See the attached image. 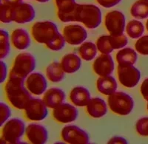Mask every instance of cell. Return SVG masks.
I'll list each match as a JSON object with an SVG mask.
<instances>
[{"label": "cell", "instance_id": "7", "mask_svg": "<svg viewBox=\"0 0 148 144\" xmlns=\"http://www.w3.org/2000/svg\"><path fill=\"white\" fill-rule=\"evenodd\" d=\"M104 26L110 35L123 34L126 29L125 14L119 10H112L104 17Z\"/></svg>", "mask_w": 148, "mask_h": 144}, {"label": "cell", "instance_id": "4", "mask_svg": "<svg viewBox=\"0 0 148 144\" xmlns=\"http://www.w3.org/2000/svg\"><path fill=\"white\" fill-rule=\"evenodd\" d=\"M108 104L112 112L121 116L130 114L134 107L133 98L124 92H115L108 96Z\"/></svg>", "mask_w": 148, "mask_h": 144}, {"label": "cell", "instance_id": "24", "mask_svg": "<svg viewBox=\"0 0 148 144\" xmlns=\"http://www.w3.org/2000/svg\"><path fill=\"white\" fill-rule=\"evenodd\" d=\"M138 55L132 48L125 47L120 50L116 55V61L119 66L133 65L136 62Z\"/></svg>", "mask_w": 148, "mask_h": 144}, {"label": "cell", "instance_id": "28", "mask_svg": "<svg viewBox=\"0 0 148 144\" xmlns=\"http://www.w3.org/2000/svg\"><path fill=\"white\" fill-rule=\"evenodd\" d=\"M145 32V27L140 21H130L126 26V33L131 39H136L141 37Z\"/></svg>", "mask_w": 148, "mask_h": 144}, {"label": "cell", "instance_id": "30", "mask_svg": "<svg viewBox=\"0 0 148 144\" xmlns=\"http://www.w3.org/2000/svg\"><path fill=\"white\" fill-rule=\"evenodd\" d=\"M96 47L98 51L101 54H110L114 50L110 42L109 35H104L100 36L96 41Z\"/></svg>", "mask_w": 148, "mask_h": 144}, {"label": "cell", "instance_id": "37", "mask_svg": "<svg viewBox=\"0 0 148 144\" xmlns=\"http://www.w3.org/2000/svg\"><path fill=\"white\" fill-rule=\"evenodd\" d=\"M121 1V0H96L99 5L105 8H110L114 7L116 5L120 3Z\"/></svg>", "mask_w": 148, "mask_h": 144}, {"label": "cell", "instance_id": "27", "mask_svg": "<svg viewBox=\"0 0 148 144\" xmlns=\"http://www.w3.org/2000/svg\"><path fill=\"white\" fill-rule=\"evenodd\" d=\"M132 16L138 19H145L148 17V0H138L130 8Z\"/></svg>", "mask_w": 148, "mask_h": 144}, {"label": "cell", "instance_id": "14", "mask_svg": "<svg viewBox=\"0 0 148 144\" xmlns=\"http://www.w3.org/2000/svg\"><path fill=\"white\" fill-rule=\"evenodd\" d=\"M25 86L30 93L35 96H40L46 92L47 82L42 74L32 72L26 78Z\"/></svg>", "mask_w": 148, "mask_h": 144}, {"label": "cell", "instance_id": "6", "mask_svg": "<svg viewBox=\"0 0 148 144\" xmlns=\"http://www.w3.org/2000/svg\"><path fill=\"white\" fill-rule=\"evenodd\" d=\"M59 33L56 25L50 21L37 22L31 27V35L34 40L45 45Z\"/></svg>", "mask_w": 148, "mask_h": 144}, {"label": "cell", "instance_id": "26", "mask_svg": "<svg viewBox=\"0 0 148 144\" xmlns=\"http://www.w3.org/2000/svg\"><path fill=\"white\" fill-rule=\"evenodd\" d=\"M98 49L96 44L91 42H83L79 49V53L81 59L89 61L95 59L97 54Z\"/></svg>", "mask_w": 148, "mask_h": 144}, {"label": "cell", "instance_id": "44", "mask_svg": "<svg viewBox=\"0 0 148 144\" xmlns=\"http://www.w3.org/2000/svg\"><path fill=\"white\" fill-rule=\"evenodd\" d=\"M147 111H148V101H147Z\"/></svg>", "mask_w": 148, "mask_h": 144}, {"label": "cell", "instance_id": "33", "mask_svg": "<svg viewBox=\"0 0 148 144\" xmlns=\"http://www.w3.org/2000/svg\"><path fill=\"white\" fill-rule=\"evenodd\" d=\"M0 21L2 23L9 24L13 22L12 19V5L8 4H1V14H0Z\"/></svg>", "mask_w": 148, "mask_h": 144}, {"label": "cell", "instance_id": "5", "mask_svg": "<svg viewBox=\"0 0 148 144\" xmlns=\"http://www.w3.org/2000/svg\"><path fill=\"white\" fill-rule=\"evenodd\" d=\"M25 124L18 118H12L2 125L1 141L6 143H18L25 133Z\"/></svg>", "mask_w": 148, "mask_h": 144}, {"label": "cell", "instance_id": "34", "mask_svg": "<svg viewBox=\"0 0 148 144\" xmlns=\"http://www.w3.org/2000/svg\"><path fill=\"white\" fill-rule=\"evenodd\" d=\"M135 49L138 53L148 55V35L140 37L135 43Z\"/></svg>", "mask_w": 148, "mask_h": 144}, {"label": "cell", "instance_id": "25", "mask_svg": "<svg viewBox=\"0 0 148 144\" xmlns=\"http://www.w3.org/2000/svg\"><path fill=\"white\" fill-rule=\"evenodd\" d=\"M65 73L61 63L58 61L53 62L46 68V76L51 82H61L65 78Z\"/></svg>", "mask_w": 148, "mask_h": 144}, {"label": "cell", "instance_id": "43", "mask_svg": "<svg viewBox=\"0 0 148 144\" xmlns=\"http://www.w3.org/2000/svg\"><path fill=\"white\" fill-rule=\"evenodd\" d=\"M146 29H147V30L148 31V19L147 20V22H146Z\"/></svg>", "mask_w": 148, "mask_h": 144}, {"label": "cell", "instance_id": "41", "mask_svg": "<svg viewBox=\"0 0 148 144\" xmlns=\"http://www.w3.org/2000/svg\"><path fill=\"white\" fill-rule=\"evenodd\" d=\"M23 2V0H2V3L8 4V5H16V4L20 3Z\"/></svg>", "mask_w": 148, "mask_h": 144}, {"label": "cell", "instance_id": "17", "mask_svg": "<svg viewBox=\"0 0 148 144\" xmlns=\"http://www.w3.org/2000/svg\"><path fill=\"white\" fill-rule=\"evenodd\" d=\"M57 16L62 22H72L73 13L76 5V0H54Z\"/></svg>", "mask_w": 148, "mask_h": 144}, {"label": "cell", "instance_id": "15", "mask_svg": "<svg viewBox=\"0 0 148 144\" xmlns=\"http://www.w3.org/2000/svg\"><path fill=\"white\" fill-rule=\"evenodd\" d=\"M114 68V61L110 54H101L95 59L92 64L93 71L99 76H110Z\"/></svg>", "mask_w": 148, "mask_h": 144}, {"label": "cell", "instance_id": "18", "mask_svg": "<svg viewBox=\"0 0 148 144\" xmlns=\"http://www.w3.org/2000/svg\"><path fill=\"white\" fill-rule=\"evenodd\" d=\"M42 100L47 107L54 109L64 103L65 100V93L62 89L56 87H52L45 92Z\"/></svg>", "mask_w": 148, "mask_h": 144}, {"label": "cell", "instance_id": "42", "mask_svg": "<svg viewBox=\"0 0 148 144\" xmlns=\"http://www.w3.org/2000/svg\"><path fill=\"white\" fill-rule=\"evenodd\" d=\"M36 2H40V3H45V2H49L50 0H34Z\"/></svg>", "mask_w": 148, "mask_h": 144}, {"label": "cell", "instance_id": "12", "mask_svg": "<svg viewBox=\"0 0 148 144\" xmlns=\"http://www.w3.org/2000/svg\"><path fill=\"white\" fill-rule=\"evenodd\" d=\"M53 109V118L61 124L73 122L79 116V112L76 106L67 103H62Z\"/></svg>", "mask_w": 148, "mask_h": 144}, {"label": "cell", "instance_id": "21", "mask_svg": "<svg viewBox=\"0 0 148 144\" xmlns=\"http://www.w3.org/2000/svg\"><path fill=\"white\" fill-rule=\"evenodd\" d=\"M12 44L17 50L24 51L30 45V38L27 30L22 28H17L11 34Z\"/></svg>", "mask_w": 148, "mask_h": 144}, {"label": "cell", "instance_id": "29", "mask_svg": "<svg viewBox=\"0 0 148 144\" xmlns=\"http://www.w3.org/2000/svg\"><path fill=\"white\" fill-rule=\"evenodd\" d=\"M10 51V37L8 31L0 30V59H4L8 55Z\"/></svg>", "mask_w": 148, "mask_h": 144}, {"label": "cell", "instance_id": "1", "mask_svg": "<svg viewBox=\"0 0 148 144\" xmlns=\"http://www.w3.org/2000/svg\"><path fill=\"white\" fill-rule=\"evenodd\" d=\"M5 92L8 100L14 107L24 109L30 99V92L25 86V79L9 76L5 86Z\"/></svg>", "mask_w": 148, "mask_h": 144}, {"label": "cell", "instance_id": "20", "mask_svg": "<svg viewBox=\"0 0 148 144\" xmlns=\"http://www.w3.org/2000/svg\"><path fill=\"white\" fill-rule=\"evenodd\" d=\"M91 99L90 92L84 87H76L70 93V100L75 106H86Z\"/></svg>", "mask_w": 148, "mask_h": 144}, {"label": "cell", "instance_id": "19", "mask_svg": "<svg viewBox=\"0 0 148 144\" xmlns=\"http://www.w3.org/2000/svg\"><path fill=\"white\" fill-rule=\"evenodd\" d=\"M86 110L88 115L93 118H100L108 113V106L101 98H93L86 106Z\"/></svg>", "mask_w": 148, "mask_h": 144}, {"label": "cell", "instance_id": "32", "mask_svg": "<svg viewBox=\"0 0 148 144\" xmlns=\"http://www.w3.org/2000/svg\"><path fill=\"white\" fill-rule=\"evenodd\" d=\"M66 41L63 35L59 33L52 41L46 44V47L53 51H59L64 48Z\"/></svg>", "mask_w": 148, "mask_h": 144}, {"label": "cell", "instance_id": "8", "mask_svg": "<svg viewBox=\"0 0 148 144\" xmlns=\"http://www.w3.org/2000/svg\"><path fill=\"white\" fill-rule=\"evenodd\" d=\"M24 111L26 118L31 121H43L48 115L47 106L40 98H32L26 104Z\"/></svg>", "mask_w": 148, "mask_h": 144}, {"label": "cell", "instance_id": "3", "mask_svg": "<svg viewBox=\"0 0 148 144\" xmlns=\"http://www.w3.org/2000/svg\"><path fill=\"white\" fill-rule=\"evenodd\" d=\"M36 66V61L34 55L30 53H21L16 56L9 76L26 79L35 70Z\"/></svg>", "mask_w": 148, "mask_h": 144}, {"label": "cell", "instance_id": "31", "mask_svg": "<svg viewBox=\"0 0 148 144\" xmlns=\"http://www.w3.org/2000/svg\"><path fill=\"white\" fill-rule=\"evenodd\" d=\"M109 39L113 50L122 49L128 43L127 38L124 33L120 34V35H110Z\"/></svg>", "mask_w": 148, "mask_h": 144}, {"label": "cell", "instance_id": "16", "mask_svg": "<svg viewBox=\"0 0 148 144\" xmlns=\"http://www.w3.org/2000/svg\"><path fill=\"white\" fill-rule=\"evenodd\" d=\"M25 134L27 140L34 144H44L48 140V132L40 124H29L26 127Z\"/></svg>", "mask_w": 148, "mask_h": 144}, {"label": "cell", "instance_id": "40", "mask_svg": "<svg viewBox=\"0 0 148 144\" xmlns=\"http://www.w3.org/2000/svg\"><path fill=\"white\" fill-rule=\"evenodd\" d=\"M1 64V83H3L8 76V67L6 64L2 60L0 61Z\"/></svg>", "mask_w": 148, "mask_h": 144}, {"label": "cell", "instance_id": "39", "mask_svg": "<svg viewBox=\"0 0 148 144\" xmlns=\"http://www.w3.org/2000/svg\"><path fill=\"white\" fill-rule=\"evenodd\" d=\"M108 143L109 144H127L128 143L127 141L125 139V137H121V136H114L110 141H108Z\"/></svg>", "mask_w": 148, "mask_h": 144}, {"label": "cell", "instance_id": "2", "mask_svg": "<svg viewBox=\"0 0 148 144\" xmlns=\"http://www.w3.org/2000/svg\"><path fill=\"white\" fill-rule=\"evenodd\" d=\"M102 14L99 8L92 4H76L73 13L72 22H81L88 29L100 25Z\"/></svg>", "mask_w": 148, "mask_h": 144}, {"label": "cell", "instance_id": "36", "mask_svg": "<svg viewBox=\"0 0 148 144\" xmlns=\"http://www.w3.org/2000/svg\"><path fill=\"white\" fill-rule=\"evenodd\" d=\"M10 115H11V110H10V107L5 103H0V116H1L0 125L2 126L8 120Z\"/></svg>", "mask_w": 148, "mask_h": 144}, {"label": "cell", "instance_id": "11", "mask_svg": "<svg viewBox=\"0 0 148 144\" xmlns=\"http://www.w3.org/2000/svg\"><path fill=\"white\" fill-rule=\"evenodd\" d=\"M36 16V11L32 5L20 2L12 5V19L17 24H26L32 22Z\"/></svg>", "mask_w": 148, "mask_h": 144}, {"label": "cell", "instance_id": "38", "mask_svg": "<svg viewBox=\"0 0 148 144\" xmlns=\"http://www.w3.org/2000/svg\"><path fill=\"white\" fill-rule=\"evenodd\" d=\"M140 92L144 98L148 101V78L144 80L140 87Z\"/></svg>", "mask_w": 148, "mask_h": 144}, {"label": "cell", "instance_id": "9", "mask_svg": "<svg viewBox=\"0 0 148 144\" xmlns=\"http://www.w3.org/2000/svg\"><path fill=\"white\" fill-rule=\"evenodd\" d=\"M61 135L64 142L71 144H88L90 141L88 133L75 125L64 126Z\"/></svg>", "mask_w": 148, "mask_h": 144}, {"label": "cell", "instance_id": "13", "mask_svg": "<svg viewBox=\"0 0 148 144\" xmlns=\"http://www.w3.org/2000/svg\"><path fill=\"white\" fill-rule=\"evenodd\" d=\"M62 35L66 42L71 45L82 44L88 38L85 29L79 25H68L63 28Z\"/></svg>", "mask_w": 148, "mask_h": 144}, {"label": "cell", "instance_id": "22", "mask_svg": "<svg viewBox=\"0 0 148 144\" xmlns=\"http://www.w3.org/2000/svg\"><path fill=\"white\" fill-rule=\"evenodd\" d=\"M117 82L116 79L110 76H100L96 81L98 91L104 96H110L117 89Z\"/></svg>", "mask_w": 148, "mask_h": 144}, {"label": "cell", "instance_id": "23", "mask_svg": "<svg viewBox=\"0 0 148 144\" xmlns=\"http://www.w3.org/2000/svg\"><path fill=\"white\" fill-rule=\"evenodd\" d=\"M60 63L66 73L72 74L79 70L82 65V60L76 54L68 53L63 56Z\"/></svg>", "mask_w": 148, "mask_h": 144}, {"label": "cell", "instance_id": "10", "mask_svg": "<svg viewBox=\"0 0 148 144\" xmlns=\"http://www.w3.org/2000/svg\"><path fill=\"white\" fill-rule=\"evenodd\" d=\"M118 77L120 84L127 88H133L139 82L141 72L133 65L119 66Z\"/></svg>", "mask_w": 148, "mask_h": 144}, {"label": "cell", "instance_id": "35", "mask_svg": "<svg viewBox=\"0 0 148 144\" xmlns=\"http://www.w3.org/2000/svg\"><path fill=\"white\" fill-rule=\"evenodd\" d=\"M136 129L141 136H148V117H144L138 120L136 124Z\"/></svg>", "mask_w": 148, "mask_h": 144}]
</instances>
